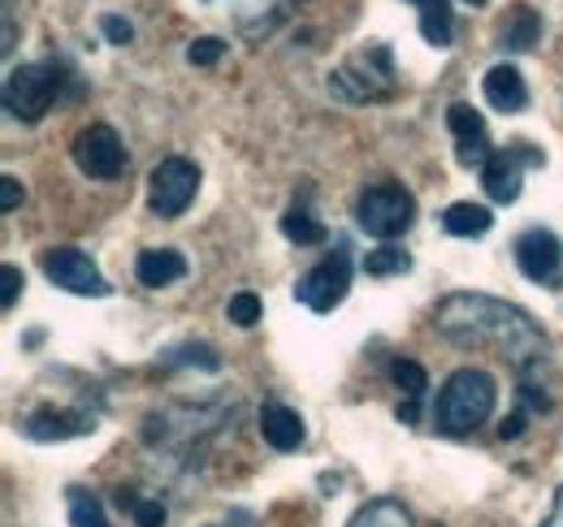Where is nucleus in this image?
I'll return each instance as SVG.
<instances>
[{
	"label": "nucleus",
	"mask_w": 563,
	"mask_h": 527,
	"mask_svg": "<svg viewBox=\"0 0 563 527\" xmlns=\"http://www.w3.org/2000/svg\"><path fill=\"white\" fill-rule=\"evenodd\" d=\"M433 329L455 346L494 350L498 359L516 363L520 372L542 368V359L551 350L547 333L538 329V321L525 307H516L507 299H490V294H468V290L446 294L433 307Z\"/></svg>",
	"instance_id": "f257e3e1"
},
{
	"label": "nucleus",
	"mask_w": 563,
	"mask_h": 527,
	"mask_svg": "<svg viewBox=\"0 0 563 527\" xmlns=\"http://www.w3.org/2000/svg\"><path fill=\"white\" fill-rule=\"evenodd\" d=\"M494 402H498V385H494L490 372L460 368V372L446 377V385L438 394L433 428L446 433V437H468V433H477L494 415Z\"/></svg>",
	"instance_id": "f03ea898"
},
{
	"label": "nucleus",
	"mask_w": 563,
	"mask_h": 527,
	"mask_svg": "<svg viewBox=\"0 0 563 527\" xmlns=\"http://www.w3.org/2000/svg\"><path fill=\"white\" fill-rule=\"evenodd\" d=\"M417 221V199L412 191H404L399 182H377V187H364L355 199V225L368 234V238H399L408 234Z\"/></svg>",
	"instance_id": "7ed1b4c3"
},
{
	"label": "nucleus",
	"mask_w": 563,
	"mask_h": 527,
	"mask_svg": "<svg viewBox=\"0 0 563 527\" xmlns=\"http://www.w3.org/2000/svg\"><path fill=\"white\" fill-rule=\"evenodd\" d=\"M330 91L343 100H390L395 96V66H390V48L386 44H368L364 53H355L343 69L330 74Z\"/></svg>",
	"instance_id": "20e7f679"
},
{
	"label": "nucleus",
	"mask_w": 563,
	"mask_h": 527,
	"mask_svg": "<svg viewBox=\"0 0 563 527\" xmlns=\"http://www.w3.org/2000/svg\"><path fill=\"white\" fill-rule=\"evenodd\" d=\"M57 91H62V69L57 66H40V61L35 66H18L9 69V78H4V109L18 122H40L53 109Z\"/></svg>",
	"instance_id": "39448f33"
},
{
	"label": "nucleus",
	"mask_w": 563,
	"mask_h": 527,
	"mask_svg": "<svg viewBox=\"0 0 563 527\" xmlns=\"http://www.w3.org/2000/svg\"><path fill=\"white\" fill-rule=\"evenodd\" d=\"M196 191H200V169L187 156H165L147 178V208H152V216L174 221L191 208Z\"/></svg>",
	"instance_id": "423d86ee"
},
{
	"label": "nucleus",
	"mask_w": 563,
	"mask_h": 527,
	"mask_svg": "<svg viewBox=\"0 0 563 527\" xmlns=\"http://www.w3.org/2000/svg\"><path fill=\"white\" fill-rule=\"evenodd\" d=\"M347 290H352V256H347V243H339V251H330L317 268H308V272L299 277L295 299H299L308 312L325 316V312H334V307L347 299Z\"/></svg>",
	"instance_id": "0eeeda50"
},
{
	"label": "nucleus",
	"mask_w": 563,
	"mask_h": 527,
	"mask_svg": "<svg viewBox=\"0 0 563 527\" xmlns=\"http://www.w3.org/2000/svg\"><path fill=\"white\" fill-rule=\"evenodd\" d=\"M74 165H78L87 178H96V182L122 178V169H126V147H122L118 131H113V126H87V131H78V138H74Z\"/></svg>",
	"instance_id": "6e6552de"
},
{
	"label": "nucleus",
	"mask_w": 563,
	"mask_h": 527,
	"mask_svg": "<svg viewBox=\"0 0 563 527\" xmlns=\"http://www.w3.org/2000/svg\"><path fill=\"white\" fill-rule=\"evenodd\" d=\"M516 264L529 281H538L547 290L563 285V247L551 229H525L516 238Z\"/></svg>",
	"instance_id": "1a4fd4ad"
},
{
	"label": "nucleus",
	"mask_w": 563,
	"mask_h": 527,
	"mask_svg": "<svg viewBox=\"0 0 563 527\" xmlns=\"http://www.w3.org/2000/svg\"><path fill=\"white\" fill-rule=\"evenodd\" d=\"M525 165H542V152L529 147V143H511V147H498L486 169H482V187L494 203H516L520 199V169Z\"/></svg>",
	"instance_id": "9d476101"
},
{
	"label": "nucleus",
	"mask_w": 563,
	"mask_h": 527,
	"mask_svg": "<svg viewBox=\"0 0 563 527\" xmlns=\"http://www.w3.org/2000/svg\"><path fill=\"white\" fill-rule=\"evenodd\" d=\"M44 277L70 294H91V299H104L109 285L100 277V268L91 264V256H82L78 247H53L44 251Z\"/></svg>",
	"instance_id": "9b49d317"
},
{
	"label": "nucleus",
	"mask_w": 563,
	"mask_h": 527,
	"mask_svg": "<svg viewBox=\"0 0 563 527\" xmlns=\"http://www.w3.org/2000/svg\"><path fill=\"white\" fill-rule=\"evenodd\" d=\"M446 126L455 134V160L464 169H486V160L498 147H490V131H486L482 113L473 104H451L446 109Z\"/></svg>",
	"instance_id": "f8f14e48"
},
{
	"label": "nucleus",
	"mask_w": 563,
	"mask_h": 527,
	"mask_svg": "<svg viewBox=\"0 0 563 527\" xmlns=\"http://www.w3.org/2000/svg\"><path fill=\"white\" fill-rule=\"evenodd\" d=\"M22 433L31 441H66V437H87L96 433V419L82 415V411H57V406H44L35 415L22 419Z\"/></svg>",
	"instance_id": "ddd939ff"
},
{
	"label": "nucleus",
	"mask_w": 563,
	"mask_h": 527,
	"mask_svg": "<svg viewBox=\"0 0 563 527\" xmlns=\"http://www.w3.org/2000/svg\"><path fill=\"white\" fill-rule=\"evenodd\" d=\"M482 91H486V104L498 109V113H520L525 104H529V87H525V78H520V69L516 66H494L486 69V78H482Z\"/></svg>",
	"instance_id": "4468645a"
},
{
	"label": "nucleus",
	"mask_w": 563,
	"mask_h": 527,
	"mask_svg": "<svg viewBox=\"0 0 563 527\" xmlns=\"http://www.w3.org/2000/svg\"><path fill=\"white\" fill-rule=\"evenodd\" d=\"M261 437H265L274 450L290 455V450L303 446L308 428H303L299 411H290V406H282V402H269V406H261Z\"/></svg>",
	"instance_id": "2eb2a0df"
},
{
	"label": "nucleus",
	"mask_w": 563,
	"mask_h": 527,
	"mask_svg": "<svg viewBox=\"0 0 563 527\" xmlns=\"http://www.w3.org/2000/svg\"><path fill=\"white\" fill-rule=\"evenodd\" d=\"M538 35H542V18H538L529 4H511L507 18H503L498 31H494V40H498L503 53H529V48L538 44Z\"/></svg>",
	"instance_id": "dca6fc26"
},
{
	"label": "nucleus",
	"mask_w": 563,
	"mask_h": 527,
	"mask_svg": "<svg viewBox=\"0 0 563 527\" xmlns=\"http://www.w3.org/2000/svg\"><path fill=\"white\" fill-rule=\"evenodd\" d=\"M135 277H140V285H147V290H161V285H174L178 277H187V260L174 247H147V251H140V260H135Z\"/></svg>",
	"instance_id": "f3484780"
},
{
	"label": "nucleus",
	"mask_w": 563,
	"mask_h": 527,
	"mask_svg": "<svg viewBox=\"0 0 563 527\" xmlns=\"http://www.w3.org/2000/svg\"><path fill=\"white\" fill-rule=\"evenodd\" d=\"M494 225V212L486 203H473V199H460L442 212V229L455 234V238H482Z\"/></svg>",
	"instance_id": "a211bd4d"
},
{
	"label": "nucleus",
	"mask_w": 563,
	"mask_h": 527,
	"mask_svg": "<svg viewBox=\"0 0 563 527\" xmlns=\"http://www.w3.org/2000/svg\"><path fill=\"white\" fill-rule=\"evenodd\" d=\"M421 9V35L433 48H451L455 40V18H451V0H412Z\"/></svg>",
	"instance_id": "6ab92c4d"
},
{
	"label": "nucleus",
	"mask_w": 563,
	"mask_h": 527,
	"mask_svg": "<svg viewBox=\"0 0 563 527\" xmlns=\"http://www.w3.org/2000/svg\"><path fill=\"white\" fill-rule=\"evenodd\" d=\"M347 527H412V515L395 497H377V502H364Z\"/></svg>",
	"instance_id": "aec40b11"
},
{
	"label": "nucleus",
	"mask_w": 563,
	"mask_h": 527,
	"mask_svg": "<svg viewBox=\"0 0 563 527\" xmlns=\"http://www.w3.org/2000/svg\"><path fill=\"white\" fill-rule=\"evenodd\" d=\"M282 234H286L290 243H299V247H317V243H325V225H321L308 208H290V212L282 216Z\"/></svg>",
	"instance_id": "412c9836"
},
{
	"label": "nucleus",
	"mask_w": 563,
	"mask_h": 527,
	"mask_svg": "<svg viewBox=\"0 0 563 527\" xmlns=\"http://www.w3.org/2000/svg\"><path fill=\"white\" fill-rule=\"evenodd\" d=\"M70 527H113L100 497L87 493V489H70Z\"/></svg>",
	"instance_id": "4be33fe9"
},
{
	"label": "nucleus",
	"mask_w": 563,
	"mask_h": 527,
	"mask_svg": "<svg viewBox=\"0 0 563 527\" xmlns=\"http://www.w3.org/2000/svg\"><path fill=\"white\" fill-rule=\"evenodd\" d=\"M408 268H412V256H408L404 247H390V243L364 256V272H368V277H399V272H408Z\"/></svg>",
	"instance_id": "5701e85b"
},
{
	"label": "nucleus",
	"mask_w": 563,
	"mask_h": 527,
	"mask_svg": "<svg viewBox=\"0 0 563 527\" xmlns=\"http://www.w3.org/2000/svg\"><path fill=\"white\" fill-rule=\"evenodd\" d=\"M390 381H395V390H404V397H424V390H429L424 368L412 363V359H395L390 363Z\"/></svg>",
	"instance_id": "b1692460"
},
{
	"label": "nucleus",
	"mask_w": 563,
	"mask_h": 527,
	"mask_svg": "<svg viewBox=\"0 0 563 527\" xmlns=\"http://www.w3.org/2000/svg\"><path fill=\"white\" fill-rule=\"evenodd\" d=\"M118 506H122V511H131L140 527H165V506H161V502H152V497H135L131 489H122V493H118Z\"/></svg>",
	"instance_id": "393cba45"
},
{
	"label": "nucleus",
	"mask_w": 563,
	"mask_h": 527,
	"mask_svg": "<svg viewBox=\"0 0 563 527\" xmlns=\"http://www.w3.org/2000/svg\"><path fill=\"white\" fill-rule=\"evenodd\" d=\"M225 316H230L239 329H252V325L261 321V299H256L252 290H243V294H234V299L225 303Z\"/></svg>",
	"instance_id": "a878e982"
},
{
	"label": "nucleus",
	"mask_w": 563,
	"mask_h": 527,
	"mask_svg": "<svg viewBox=\"0 0 563 527\" xmlns=\"http://www.w3.org/2000/svg\"><path fill=\"white\" fill-rule=\"evenodd\" d=\"M221 53H225V44H221L217 35H205V40H196V44L187 48V61H191V66H217Z\"/></svg>",
	"instance_id": "bb28decb"
},
{
	"label": "nucleus",
	"mask_w": 563,
	"mask_h": 527,
	"mask_svg": "<svg viewBox=\"0 0 563 527\" xmlns=\"http://www.w3.org/2000/svg\"><path fill=\"white\" fill-rule=\"evenodd\" d=\"M169 363H200L205 372H217V368H221V359H217L212 346H183V350H174Z\"/></svg>",
	"instance_id": "cd10ccee"
},
{
	"label": "nucleus",
	"mask_w": 563,
	"mask_h": 527,
	"mask_svg": "<svg viewBox=\"0 0 563 527\" xmlns=\"http://www.w3.org/2000/svg\"><path fill=\"white\" fill-rule=\"evenodd\" d=\"M100 31H104L109 44H131V40H135V26H131L126 18H113V13L100 22Z\"/></svg>",
	"instance_id": "c85d7f7f"
},
{
	"label": "nucleus",
	"mask_w": 563,
	"mask_h": 527,
	"mask_svg": "<svg viewBox=\"0 0 563 527\" xmlns=\"http://www.w3.org/2000/svg\"><path fill=\"white\" fill-rule=\"evenodd\" d=\"M0 281H4V294H0V303H4V312L18 303V290H22V268L18 264H4L0 268Z\"/></svg>",
	"instance_id": "c756f323"
},
{
	"label": "nucleus",
	"mask_w": 563,
	"mask_h": 527,
	"mask_svg": "<svg viewBox=\"0 0 563 527\" xmlns=\"http://www.w3.org/2000/svg\"><path fill=\"white\" fill-rule=\"evenodd\" d=\"M18 203H22V182L4 173V178H0V212H13Z\"/></svg>",
	"instance_id": "7c9ffc66"
},
{
	"label": "nucleus",
	"mask_w": 563,
	"mask_h": 527,
	"mask_svg": "<svg viewBox=\"0 0 563 527\" xmlns=\"http://www.w3.org/2000/svg\"><path fill=\"white\" fill-rule=\"evenodd\" d=\"M525 419H529L525 411H511V415H507V419L498 424V437H503V441H516V437L525 433Z\"/></svg>",
	"instance_id": "2f4dec72"
},
{
	"label": "nucleus",
	"mask_w": 563,
	"mask_h": 527,
	"mask_svg": "<svg viewBox=\"0 0 563 527\" xmlns=\"http://www.w3.org/2000/svg\"><path fill=\"white\" fill-rule=\"evenodd\" d=\"M542 527H563V484L555 489V502H551V515L542 519Z\"/></svg>",
	"instance_id": "473e14b6"
},
{
	"label": "nucleus",
	"mask_w": 563,
	"mask_h": 527,
	"mask_svg": "<svg viewBox=\"0 0 563 527\" xmlns=\"http://www.w3.org/2000/svg\"><path fill=\"white\" fill-rule=\"evenodd\" d=\"M417 402H421V397H408V402H399V419H404V424H417Z\"/></svg>",
	"instance_id": "72a5a7b5"
},
{
	"label": "nucleus",
	"mask_w": 563,
	"mask_h": 527,
	"mask_svg": "<svg viewBox=\"0 0 563 527\" xmlns=\"http://www.w3.org/2000/svg\"><path fill=\"white\" fill-rule=\"evenodd\" d=\"M468 4H486V0H468Z\"/></svg>",
	"instance_id": "f704fd0d"
}]
</instances>
